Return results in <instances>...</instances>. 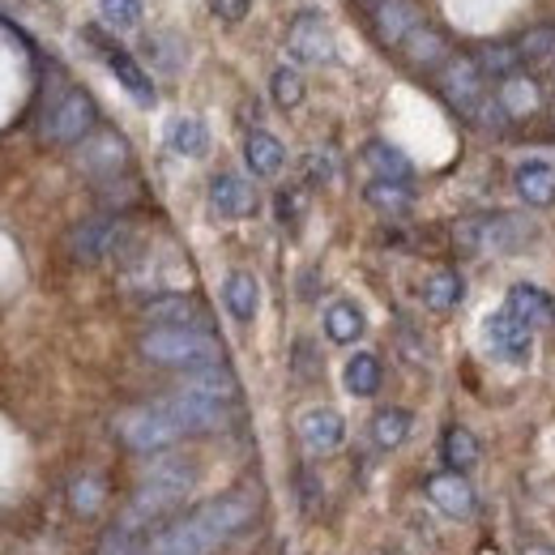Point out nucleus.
I'll return each mask as SVG.
<instances>
[{"label":"nucleus","mask_w":555,"mask_h":555,"mask_svg":"<svg viewBox=\"0 0 555 555\" xmlns=\"http://www.w3.org/2000/svg\"><path fill=\"white\" fill-rule=\"evenodd\" d=\"M257 504L244 491L218 495L202 508H193L180 521H167L163 530L150 534V543L141 547V555H209L218 543H227L231 534H240L253 521Z\"/></svg>","instance_id":"nucleus-1"},{"label":"nucleus","mask_w":555,"mask_h":555,"mask_svg":"<svg viewBox=\"0 0 555 555\" xmlns=\"http://www.w3.org/2000/svg\"><path fill=\"white\" fill-rule=\"evenodd\" d=\"M436 90H440V99H444L466 125H475V129H483V133H500V129L508 125L500 99L487 94V77L479 73L475 56H449V61L436 69Z\"/></svg>","instance_id":"nucleus-2"},{"label":"nucleus","mask_w":555,"mask_h":555,"mask_svg":"<svg viewBox=\"0 0 555 555\" xmlns=\"http://www.w3.org/2000/svg\"><path fill=\"white\" fill-rule=\"evenodd\" d=\"M138 350L145 363L184 367V372L222 363V347H218V338L209 330H150V334H141Z\"/></svg>","instance_id":"nucleus-3"},{"label":"nucleus","mask_w":555,"mask_h":555,"mask_svg":"<svg viewBox=\"0 0 555 555\" xmlns=\"http://www.w3.org/2000/svg\"><path fill=\"white\" fill-rule=\"evenodd\" d=\"M534 227L521 214H483V218H462L453 240L462 253H517Z\"/></svg>","instance_id":"nucleus-4"},{"label":"nucleus","mask_w":555,"mask_h":555,"mask_svg":"<svg viewBox=\"0 0 555 555\" xmlns=\"http://www.w3.org/2000/svg\"><path fill=\"white\" fill-rule=\"evenodd\" d=\"M116 436L133 449V453H163L167 444H176L184 431L176 415L167 411V402H150V406H129L116 415Z\"/></svg>","instance_id":"nucleus-5"},{"label":"nucleus","mask_w":555,"mask_h":555,"mask_svg":"<svg viewBox=\"0 0 555 555\" xmlns=\"http://www.w3.org/2000/svg\"><path fill=\"white\" fill-rule=\"evenodd\" d=\"M94 125H99V107H94V99H90L86 90L69 86V90L43 112V120H39V138L52 141V145H81V141L94 133Z\"/></svg>","instance_id":"nucleus-6"},{"label":"nucleus","mask_w":555,"mask_h":555,"mask_svg":"<svg viewBox=\"0 0 555 555\" xmlns=\"http://www.w3.org/2000/svg\"><path fill=\"white\" fill-rule=\"evenodd\" d=\"M81 35H86V43H94V48H99L103 65L116 73V81H120V86L129 90V99H133V103H141V107H154V103H158V90H154L150 73L141 69L138 61H133V56H129L125 48H116L112 39H103V35H99L94 26H86Z\"/></svg>","instance_id":"nucleus-7"},{"label":"nucleus","mask_w":555,"mask_h":555,"mask_svg":"<svg viewBox=\"0 0 555 555\" xmlns=\"http://www.w3.org/2000/svg\"><path fill=\"white\" fill-rule=\"evenodd\" d=\"M120 240H125V222L103 214V218H86V222H77V227L69 231V240H65V248H69L73 261L94 266V261L112 257V253L120 248Z\"/></svg>","instance_id":"nucleus-8"},{"label":"nucleus","mask_w":555,"mask_h":555,"mask_svg":"<svg viewBox=\"0 0 555 555\" xmlns=\"http://www.w3.org/2000/svg\"><path fill=\"white\" fill-rule=\"evenodd\" d=\"M286 52L295 65H330L334 61V35L321 13H299L286 30Z\"/></svg>","instance_id":"nucleus-9"},{"label":"nucleus","mask_w":555,"mask_h":555,"mask_svg":"<svg viewBox=\"0 0 555 555\" xmlns=\"http://www.w3.org/2000/svg\"><path fill=\"white\" fill-rule=\"evenodd\" d=\"M141 317L154 330H206L209 325L206 308L193 295H180V291H163V295L145 299L141 304Z\"/></svg>","instance_id":"nucleus-10"},{"label":"nucleus","mask_w":555,"mask_h":555,"mask_svg":"<svg viewBox=\"0 0 555 555\" xmlns=\"http://www.w3.org/2000/svg\"><path fill=\"white\" fill-rule=\"evenodd\" d=\"M483 343L504 363H526L534 350V330H526L513 312H491L483 321Z\"/></svg>","instance_id":"nucleus-11"},{"label":"nucleus","mask_w":555,"mask_h":555,"mask_svg":"<svg viewBox=\"0 0 555 555\" xmlns=\"http://www.w3.org/2000/svg\"><path fill=\"white\" fill-rule=\"evenodd\" d=\"M77 163L94 180H116L129 167V141L120 138V133H112V129L90 133V138L81 141V150H77Z\"/></svg>","instance_id":"nucleus-12"},{"label":"nucleus","mask_w":555,"mask_h":555,"mask_svg":"<svg viewBox=\"0 0 555 555\" xmlns=\"http://www.w3.org/2000/svg\"><path fill=\"white\" fill-rule=\"evenodd\" d=\"M209 209H214V218L240 222V218H248V214L257 209V189H253L244 176L222 171V176L209 180Z\"/></svg>","instance_id":"nucleus-13"},{"label":"nucleus","mask_w":555,"mask_h":555,"mask_svg":"<svg viewBox=\"0 0 555 555\" xmlns=\"http://www.w3.org/2000/svg\"><path fill=\"white\" fill-rule=\"evenodd\" d=\"M299 440H304L308 453H334L347 440V418L334 406H312V411L299 415Z\"/></svg>","instance_id":"nucleus-14"},{"label":"nucleus","mask_w":555,"mask_h":555,"mask_svg":"<svg viewBox=\"0 0 555 555\" xmlns=\"http://www.w3.org/2000/svg\"><path fill=\"white\" fill-rule=\"evenodd\" d=\"M415 26H423L415 0H376V9H372V30H376V39H380L385 48H402Z\"/></svg>","instance_id":"nucleus-15"},{"label":"nucleus","mask_w":555,"mask_h":555,"mask_svg":"<svg viewBox=\"0 0 555 555\" xmlns=\"http://www.w3.org/2000/svg\"><path fill=\"white\" fill-rule=\"evenodd\" d=\"M163 402H167V411L176 415L184 436H193V431H214V427H222V418H227V406H222V402H209V398L184 393V389H176V393L163 398Z\"/></svg>","instance_id":"nucleus-16"},{"label":"nucleus","mask_w":555,"mask_h":555,"mask_svg":"<svg viewBox=\"0 0 555 555\" xmlns=\"http://www.w3.org/2000/svg\"><path fill=\"white\" fill-rule=\"evenodd\" d=\"M427 500H431L444 517H453V521L475 517V487L466 483V475H453V470L431 475V479H427Z\"/></svg>","instance_id":"nucleus-17"},{"label":"nucleus","mask_w":555,"mask_h":555,"mask_svg":"<svg viewBox=\"0 0 555 555\" xmlns=\"http://www.w3.org/2000/svg\"><path fill=\"white\" fill-rule=\"evenodd\" d=\"M504 312H513L526 330H547L555 321V299L534 282H517V286H508V308Z\"/></svg>","instance_id":"nucleus-18"},{"label":"nucleus","mask_w":555,"mask_h":555,"mask_svg":"<svg viewBox=\"0 0 555 555\" xmlns=\"http://www.w3.org/2000/svg\"><path fill=\"white\" fill-rule=\"evenodd\" d=\"M513 189L526 206L547 209L555 206V167L543 163V158H526L517 171H513Z\"/></svg>","instance_id":"nucleus-19"},{"label":"nucleus","mask_w":555,"mask_h":555,"mask_svg":"<svg viewBox=\"0 0 555 555\" xmlns=\"http://www.w3.org/2000/svg\"><path fill=\"white\" fill-rule=\"evenodd\" d=\"M398 52H402V61L411 69H440L449 61V39L436 26H415Z\"/></svg>","instance_id":"nucleus-20"},{"label":"nucleus","mask_w":555,"mask_h":555,"mask_svg":"<svg viewBox=\"0 0 555 555\" xmlns=\"http://www.w3.org/2000/svg\"><path fill=\"white\" fill-rule=\"evenodd\" d=\"M180 389H184V393H197V398H209V402H222V406H231V402L240 398V385H235V376H231L222 363H209V367L189 372Z\"/></svg>","instance_id":"nucleus-21"},{"label":"nucleus","mask_w":555,"mask_h":555,"mask_svg":"<svg viewBox=\"0 0 555 555\" xmlns=\"http://www.w3.org/2000/svg\"><path fill=\"white\" fill-rule=\"evenodd\" d=\"M495 99H500V107H504V116H508V120H521V116L539 112V103H543V90H539V81H534L530 73L521 69V73H513L508 81H500Z\"/></svg>","instance_id":"nucleus-22"},{"label":"nucleus","mask_w":555,"mask_h":555,"mask_svg":"<svg viewBox=\"0 0 555 555\" xmlns=\"http://www.w3.org/2000/svg\"><path fill=\"white\" fill-rule=\"evenodd\" d=\"M222 304H227V312H231L240 325H248V321L257 317V308H261V286H257V278L248 274V270L227 274L222 278Z\"/></svg>","instance_id":"nucleus-23"},{"label":"nucleus","mask_w":555,"mask_h":555,"mask_svg":"<svg viewBox=\"0 0 555 555\" xmlns=\"http://www.w3.org/2000/svg\"><path fill=\"white\" fill-rule=\"evenodd\" d=\"M244 163H248L253 176L270 180V176H278L286 167V145L274 133H266V129H253L248 141H244Z\"/></svg>","instance_id":"nucleus-24"},{"label":"nucleus","mask_w":555,"mask_h":555,"mask_svg":"<svg viewBox=\"0 0 555 555\" xmlns=\"http://www.w3.org/2000/svg\"><path fill=\"white\" fill-rule=\"evenodd\" d=\"M363 163L376 171V180H393V184H411V176H415V167H411V158L402 154V150H393V145H385V141H367L363 145Z\"/></svg>","instance_id":"nucleus-25"},{"label":"nucleus","mask_w":555,"mask_h":555,"mask_svg":"<svg viewBox=\"0 0 555 555\" xmlns=\"http://www.w3.org/2000/svg\"><path fill=\"white\" fill-rule=\"evenodd\" d=\"M440 457H444V466H449L453 475H466L470 466H479V440H475V431H470V427H462V423L444 427Z\"/></svg>","instance_id":"nucleus-26"},{"label":"nucleus","mask_w":555,"mask_h":555,"mask_svg":"<svg viewBox=\"0 0 555 555\" xmlns=\"http://www.w3.org/2000/svg\"><path fill=\"white\" fill-rule=\"evenodd\" d=\"M363 330H367V317H363L350 299H338V304L325 308V338H330V343L350 347V343L363 338Z\"/></svg>","instance_id":"nucleus-27"},{"label":"nucleus","mask_w":555,"mask_h":555,"mask_svg":"<svg viewBox=\"0 0 555 555\" xmlns=\"http://www.w3.org/2000/svg\"><path fill=\"white\" fill-rule=\"evenodd\" d=\"M462 295H466V282L457 270H431L427 282H423V304L431 308V312H449V308H457L462 304Z\"/></svg>","instance_id":"nucleus-28"},{"label":"nucleus","mask_w":555,"mask_h":555,"mask_svg":"<svg viewBox=\"0 0 555 555\" xmlns=\"http://www.w3.org/2000/svg\"><path fill=\"white\" fill-rule=\"evenodd\" d=\"M380 380H385V367H380V359L367 354V350L350 354L347 367H343V385H347V393H354V398H372V393L380 389Z\"/></svg>","instance_id":"nucleus-29"},{"label":"nucleus","mask_w":555,"mask_h":555,"mask_svg":"<svg viewBox=\"0 0 555 555\" xmlns=\"http://www.w3.org/2000/svg\"><path fill=\"white\" fill-rule=\"evenodd\" d=\"M411 431H415V415L402 411V406H385V411H376V418H372V440H376L380 449L406 444Z\"/></svg>","instance_id":"nucleus-30"},{"label":"nucleus","mask_w":555,"mask_h":555,"mask_svg":"<svg viewBox=\"0 0 555 555\" xmlns=\"http://www.w3.org/2000/svg\"><path fill=\"white\" fill-rule=\"evenodd\" d=\"M363 202H367L372 209H380V214H389V218H398V214H411V206H415V193H411V184L372 180V184L363 189Z\"/></svg>","instance_id":"nucleus-31"},{"label":"nucleus","mask_w":555,"mask_h":555,"mask_svg":"<svg viewBox=\"0 0 555 555\" xmlns=\"http://www.w3.org/2000/svg\"><path fill=\"white\" fill-rule=\"evenodd\" d=\"M167 145H171L180 158H202V154L209 150L206 120H197V116H180V120L167 129Z\"/></svg>","instance_id":"nucleus-32"},{"label":"nucleus","mask_w":555,"mask_h":555,"mask_svg":"<svg viewBox=\"0 0 555 555\" xmlns=\"http://www.w3.org/2000/svg\"><path fill=\"white\" fill-rule=\"evenodd\" d=\"M513 48H517V56H521V69L555 65V26H534V30H526Z\"/></svg>","instance_id":"nucleus-33"},{"label":"nucleus","mask_w":555,"mask_h":555,"mask_svg":"<svg viewBox=\"0 0 555 555\" xmlns=\"http://www.w3.org/2000/svg\"><path fill=\"white\" fill-rule=\"evenodd\" d=\"M475 65H479L487 81H508L513 73H521V56H517L513 43H487V48H479Z\"/></svg>","instance_id":"nucleus-34"},{"label":"nucleus","mask_w":555,"mask_h":555,"mask_svg":"<svg viewBox=\"0 0 555 555\" xmlns=\"http://www.w3.org/2000/svg\"><path fill=\"white\" fill-rule=\"evenodd\" d=\"M69 500L81 517H94V513L103 508V500H107V483H103L99 475H81V479H73Z\"/></svg>","instance_id":"nucleus-35"},{"label":"nucleus","mask_w":555,"mask_h":555,"mask_svg":"<svg viewBox=\"0 0 555 555\" xmlns=\"http://www.w3.org/2000/svg\"><path fill=\"white\" fill-rule=\"evenodd\" d=\"M270 94H274L278 107H286V112L299 107V103H304V77L282 65V69H274V77H270Z\"/></svg>","instance_id":"nucleus-36"},{"label":"nucleus","mask_w":555,"mask_h":555,"mask_svg":"<svg viewBox=\"0 0 555 555\" xmlns=\"http://www.w3.org/2000/svg\"><path fill=\"white\" fill-rule=\"evenodd\" d=\"M99 13L112 30H133L141 22V0H99Z\"/></svg>","instance_id":"nucleus-37"},{"label":"nucleus","mask_w":555,"mask_h":555,"mask_svg":"<svg viewBox=\"0 0 555 555\" xmlns=\"http://www.w3.org/2000/svg\"><path fill=\"white\" fill-rule=\"evenodd\" d=\"M274 206H278V222H282V227H295L299 214H304V193H299V189H282Z\"/></svg>","instance_id":"nucleus-38"},{"label":"nucleus","mask_w":555,"mask_h":555,"mask_svg":"<svg viewBox=\"0 0 555 555\" xmlns=\"http://www.w3.org/2000/svg\"><path fill=\"white\" fill-rule=\"evenodd\" d=\"M209 4H214V13H218L222 22H244L248 9H253V0H209Z\"/></svg>","instance_id":"nucleus-39"},{"label":"nucleus","mask_w":555,"mask_h":555,"mask_svg":"<svg viewBox=\"0 0 555 555\" xmlns=\"http://www.w3.org/2000/svg\"><path fill=\"white\" fill-rule=\"evenodd\" d=\"M308 176H312V184H330L334 180V158L330 154H312L308 158Z\"/></svg>","instance_id":"nucleus-40"},{"label":"nucleus","mask_w":555,"mask_h":555,"mask_svg":"<svg viewBox=\"0 0 555 555\" xmlns=\"http://www.w3.org/2000/svg\"><path fill=\"white\" fill-rule=\"evenodd\" d=\"M299 487H304V508H312V504L321 500V491H317V479H312L308 470H299Z\"/></svg>","instance_id":"nucleus-41"},{"label":"nucleus","mask_w":555,"mask_h":555,"mask_svg":"<svg viewBox=\"0 0 555 555\" xmlns=\"http://www.w3.org/2000/svg\"><path fill=\"white\" fill-rule=\"evenodd\" d=\"M552 125H555V107H552Z\"/></svg>","instance_id":"nucleus-42"}]
</instances>
